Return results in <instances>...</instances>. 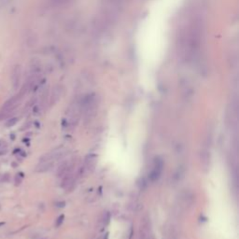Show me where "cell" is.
Here are the masks:
<instances>
[{
	"instance_id": "4fadbf2b",
	"label": "cell",
	"mask_w": 239,
	"mask_h": 239,
	"mask_svg": "<svg viewBox=\"0 0 239 239\" xmlns=\"http://www.w3.org/2000/svg\"><path fill=\"white\" fill-rule=\"evenodd\" d=\"M10 180L9 174H3L0 175V182H8Z\"/></svg>"
},
{
	"instance_id": "3957f363",
	"label": "cell",
	"mask_w": 239,
	"mask_h": 239,
	"mask_svg": "<svg viewBox=\"0 0 239 239\" xmlns=\"http://www.w3.org/2000/svg\"><path fill=\"white\" fill-rule=\"evenodd\" d=\"M68 150L64 147H59V148L54 149L52 152L46 153L40 158V162H53L59 159L64 158L67 154Z\"/></svg>"
},
{
	"instance_id": "2e32d148",
	"label": "cell",
	"mask_w": 239,
	"mask_h": 239,
	"mask_svg": "<svg viewBox=\"0 0 239 239\" xmlns=\"http://www.w3.org/2000/svg\"><path fill=\"white\" fill-rule=\"evenodd\" d=\"M2 144H3V142H2V141H0V148H1V146H2Z\"/></svg>"
},
{
	"instance_id": "9c48e42d",
	"label": "cell",
	"mask_w": 239,
	"mask_h": 239,
	"mask_svg": "<svg viewBox=\"0 0 239 239\" xmlns=\"http://www.w3.org/2000/svg\"><path fill=\"white\" fill-rule=\"evenodd\" d=\"M12 83H13L14 89H17L20 83V68L17 65L13 70V74H12Z\"/></svg>"
},
{
	"instance_id": "8fae6325",
	"label": "cell",
	"mask_w": 239,
	"mask_h": 239,
	"mask_svg": "<svg viewBox=\"0 0 239 239\" xmlns=\"http://www.w3.org/2000/svg\"><path fill=\"white\" fill-rule=\"evenodd\" d=\"M18 121H19V119L17 118V117H13V118H11V119H10L9 121H7L6 123V127H11V126H14V125L18 123Z\"/></svg>"
},
{
	"instance_id": "ba28073f",
	"label": "cell",
	"mask_w": 239,
	"mask_h": 239,
	"mask_svg": "<svg viewBox=\"0 0 239 239\" xmlns=\"http://www.w3.org/2000/svg\"><path fill=\"white\" fill-rule=\"evenodd\" d=\"M53 166V162H40L39 165L36 166V172L39 173H43L47 172Z\"/></svg>"
},
{
	"instance_id": "7a4b0ae2",
	"label": "cell",
	"mask_w": 239,
	"mask_h": 239,
	"mask_svg": "<svg viewBox=\"0 0 239 239\" xmlns=\"http://www.w3.org/2000/svg\"><path fill=\"white\" fill-rule=\"evenodd\" d=\"M126 0H102L101 10L97 18V26L100 30L110 28L118 20Z\"/></svg>"
},
{
	"instance_id": "9a60e30c",
	"label": "cell",
	"mask_w": 239,
	"mask_h": 239,
	"mask_svg": "<svg viewBox=\"0 0 239 239\" xmlns=\"http://www.w3.org/2000/svg\"><path fill=\"white\" fill-rule=\"evenodd\" d=\"M3 225H5V222H0V227L3 226Z\"/></svg>"
},
{
	"instance_id": "5b68a950",
	"label": "cell",
	"mask_w": 239,
	"mask_h": 239,
	"mask_svg": "<svg viewBox=\"0 0 239 239\" xmlns=\"http://www.w3.org/2000/svg\"><path fill=\"white\" fill-rule=\"evenodd\" d=\"M163 168V162L161 160L160 158H156L154 161V165H153V168L152 170V172L149 173V180L150 181H156V180L159 179L160 176L162 174V171Z\"/></svg>"
},
{
	"instance_id": "5bb4252c",
	"label": "cell",
	"mask_w": 239,
	"mask_h": 239,
	"mask_svg": "<svg viewBox=\"0 0 239 239\" xmlns=\"http://www.w3.org/2000/svg\"><path fill=\"white\" fill-rule=\"evenodd\" d=\"M64 219H65V216L64 215H61L59 218H58L57 219V220H56V227H58V226H60L61 224H62V222H63V220H64Z\"/></svg>"
},
{
	"instance_id": "52a82bcc",
	"label": "cell",
	"mask_w": 239,
	"mask_h": 239,
	"mask_svg": "<svg viewBox=\"0 0 239 239\" xmlns=\"http://www.w3.org/2000/svg\"><path fill=\"white\" fill-rule=\"evenodd\" d=\"M200 160H201V165L203 166V169L207 171L210 165V154H209L208 150L207 149H202V152L200 153Z\"/></svg>"
},
{
	"instance_id": "6da1fadb",
	"label": "cell",
	"mask_w": 239,
	"mask_h": 239,
	"mask_svg": "<svg viewBox=\"0 0 239 239\" xmlns=\"http://www.w3.org/2000/svg\"><path fill=\"white\" fill-rule=\"evenodd\" d=\"M202 39V20L198 17H194L178 33L177 51L181 61L191 62L194 59L200 50Z\"/></svg>"
},
{
	"instance_id": "8992f818",
	"label": "cell",
	"mask_w": 239,
	"mask_h": 239,
	"mask_svg": "<svg viewBox=\"0 0 239 239\" xmlns=\"http://www.w3.org/2000/svg\"><path fill=\"white\" fill-rule=\"evenodd\" d=\"M96 165V156L95 155H89L84 163V165L81 169V175H86L88 173L92 172L95 167Z\"/></svg>"
},
{
	"instance_id": "277c9868",
	"label": "cell",
	"mask_w": 239,
	"mask_h": 239,
	"mask_svg": "<svg viewBox=\"0 0 239 239\" xmlns=\"http://www.w3.org/2000/svg\"><path fill=\"white\" fill-rule=\"evenodd\" d=\"M139 239H153L152 223H150V219L148 216H145L142 220Z\"/></svg>"
},
{
	"instance_id": "7c38bea8",
	"label": "cell",
	"mask_w": 239,
	"mask_h": 239,
	"mask_svg": "<svg viewBox=\"0 0 239 239\" xmlns=\"http://www.w3.org/2000/svg\"><path fill=\"white\" fill-rule=\"evenodd\" d=\"M23 178V173H20L18 174L17 176L15 177V183H16V185H20L21 182H22V178Z\"/></svg>"
},
{
	"instance_id": "30bf717a",
	"label": "cell",
	"mask_w": 239,
	"mask_h": 239,
	"mask_svg": "<svg viewBox=\"0 0 239 239\" xmlns=\"http://www.w3.org/2000/svg\"><path fill=\"white\" fill-rule=\"evenodd\" d=\"M72 0H52V3L53 6H65L66 4L70 3Z\"/></svg>"
}]
</instances>
